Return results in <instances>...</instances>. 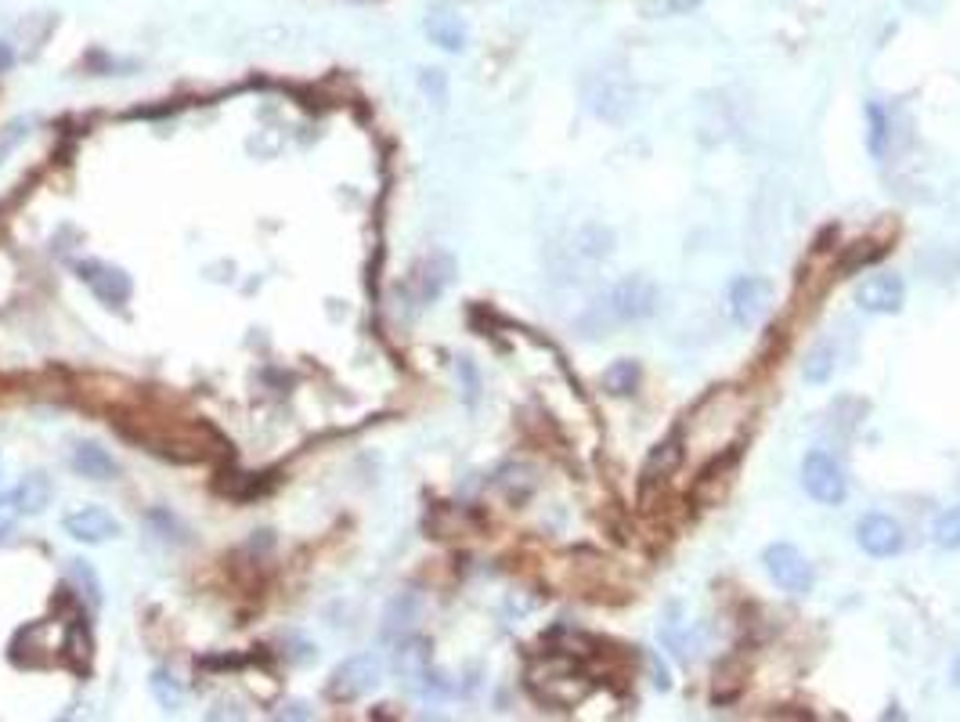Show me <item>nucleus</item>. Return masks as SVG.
<instances>
[{
	"label": "nucleus",
	"instance_id": "nucleus-1",
	"mask_svg": "<svg viewBox=\"0 0 960 722\" xmlns=\"http://www.w3.org/2000/svg\"><path fill=\"white\" fill-rule=\"evenodd\" d=\"M654 311H657V286L647 275H628L621 282H614V286L592 304V311L585 315L582 326L592 336H603L611 333V329L643 322V318H650Z\"/></svg>",
	"mask_w": 960,
	"mask_h": 722
},
{
	"label": "nucleus",
	"instance_id": "nucleus-2",
	"mask_svg": "<svg viewBox=\"0 0 960 722\" xmlns=\"http://www.w3.org/2000/svg\"><path fill=\"white\" fill-rule=\"evenodd\" d=\"M383 683V661L372 654H358L333 672L329 679V697L333 701H358V697L372 694L376 686Z\"/></svg>",
	"mask_w": 960,
	"mask_h": 722
},
{
	"label": "nucleus",
	"instance_id": "nucleus-3",
	"mask_svg": "<svg viewBox=\"0 0 960 722\" xmlns=\"http://www.w3.org/2000/svg\"><path fill=\"white\" fill-rule=\"evenodd\" d=\"M802 484L809 492V499H816L820 506H841L845 502V473L834 463L827 452H809L802 463Z\"/></svg>",
	"mask_w": 960,
	"mask_h": 722
},
{
	"label": "nucleus",
	"instance_id": "nucleus-4",
	"mask_svg": "<svg viewBox=\"0 0 960 722\" xmlns=\"http://www.w3.org/2000/svg\"><path fill=\"white\" fill-rule=\"evenodd\" d=\"M762 564L769 578L784 589V593H809L813 589V564L791 546V542H773L762 553Z\"/></svg>",
	"mask_w": 960,
	"mask_h": 722
},
{
	"label": "nucleus",
	"instance_id": "nucleus-5",
	"mask_svg": "<svg viewBox=\"0 0 960 722\" xmlns=\"http://www.w3.org/2000/svg\"><path fill=\"white\" fill-rule=\"evenodd\" d=\"M769 304H773V286L758 275H744L730 286V315L733 322L751 329L769 315Z\"/></svg>",
	"mask_w": 960,
	"mask_h": 722
},
{
	"label": "nucleus",
	"instance_id": "nucleus-6",
	"mask_svg": "<svg viewBox=\"0 0 960 722\" xmlns=\"http://www.w3.org/2000/svg\"><path fill=\"white\" fill-rule=\"evenodd\" d=\"M856 304L863 307V311H870V315H899V311H903V304H906L903 279L888 275V271L863 279L856 286Z\"/></svg>",
	"mask_w": 960,
	"mask_h": 722
},
{
	"label": "nucleus",
	"instance_id": "nucleus-7",
	"mask_svg": "<svg viewBox=\"0 0 960 722\" xmlns=\"http://www.w3.org/2000/svg\"><path fill=\"white\" fill-rule=\"evenodd\" d=\"M856 542L867 556L888 560V556H896L899 549H903V528H899L888 513H867L856 524Z\"/></svg>",
	"mask_w": 960,
	"mask_h": 722
},
{
	"label": "nucleus",
	"instance_id": "nucleus-8",
	"mask_svg": "<svg viewBox=\"0 0 960 722\" xmlns=\"http://www.w3.org/2000/svg\"><path fill=\"white\" fill-rule=\"evenodd\" d=\"M80 279L87 282V286L94 289V297L105 300V304H127L130 300V275L123 268H112V264H102V260H80L76 264Z\"/></svg>",
	"mask_w": 960,
	"mask_h": 722
},
{
	"label": "nucleus",
	"instance_id": "nucleus-9",
	"mask_svg": "<svg viewBox=\"0 0 960 722\" xmlns=\"http://www.w3.org/2000/svg\"><path fill=\"white\" fill-rule=\"evenodd\" d=\"M66 531L73 535L76 542H87V546H98V542H109L120 535V520H116L112 513H105L102 506H84V510L69 513L66 517Z\"/></svg>",
	"mask_w": 960,
	"mask_h": 722
},
{
	"label": "nucleus",
	"instance_id": "nucleus-10",
	"mask_svg": "<svg viewBox=\"0 0 960 722\" xmlns=\"http://www.w3.org/2000/svg\"><path fill=\"white\" fill-rule=\"evenodd\" d=\"M679 466H683V441H679V437H665V441L650 448V455H647L643 488H657V484H665Z\"/></svg>",
	"mask_w": 960,
	"mask_h": 722
},
{
	"label": "nucleus",
	"instance_id": "nucleus-11",
	"mask_svg": "<svg viewBox=\"0 0 960 722\" xmlns=\"http://www.w3.org/2000/svg\"><path fill=\"white\" fill-rule=\"evenodd\" d=\"M11 499H15L19 513H44L47 506H51V499H55V484H51L47 473H26V477L19 481V488H15Z\"/></svg>",
	"mask_w": 960,
	"mask_h": 722
},
{
	"label": "nucleus",
	"instance_id": "nucleus-12",
	"mask_svg": "<svg viewBox=\"0 0 960 722\" xmlns=\"http://www.w3.org/2000/svg\"><path fill=\"white\" fill-rule=\"evenodd\" d=\"M426 37L455 55L466 47V26H462V19L452 15V11H434V15L426 19Z\"/></svg>",
	"mask_w": 960,
	"mask_h": 722
},
{
	"label": "nucleus",
	"instance_id": "nucleus-13",
	"mask_svg": "<svg viewBox=\"0 0 960 722\" xmlns=\"http://www.w3.org/2000/svg\"><path fill=\"white\" fill-rule=\"evenodd\" d=\"M73 466H76V473H84V477H91V481H112L116 473H120V466H116V459L105 452V448H98V445H76V452H73Z\"/></svg>",
	"mask_w": 960,
	"mask_h": 722
},
{
	"label": "nucleus",
	"instance_id": "nucleus-14",
	"mask_svg": "<svg viewBox=\"0 0 960 722\" xmlns=\"http://www.w3.org/2000/svg\"><path fill=\"white\" fill-rule=\"evenodd\" d=\"M69 582L80 589V596H87V607L98 611L102 607V582L94 575V567L87 560H73L69 564Z\"/></svg>",
	"mask_w": 960,
	"mask_h": 722
},
{
	"label": "nucleus",
	"instance_id": "nucleus-15",
	"mask_svg": "<svg viewBox=\"0 0 960 722\" xmlns=\"http://www.w3.org/2000/svg\"><path fill=\"white\" fill-rule=\"evenodd\" d=\"M412 618H416V600L405 596V600H394L387 611V622H383V639H390L394 643L398 636H405L412 629Z\"/></svg>",
	"mask_w": 960,
	"mask_h": 722
},
{
	"label": "nucleus",
	"instance_id": "nucleus-16",
	"mask_svg": "<svg viewBox=\"0 0 960 722\" xmlns=\"http://www.w3.org/2000/svg\"><path fill=\"white\" fill-rule=\"evenodd\" d=\"M867 123H870V138H867L870 156L885 159L888 156V116L877 102H867Z\"/></svg>",
	"mask_w": 960,
	"mask_h": 722
},
{
	"label": "nucleus",
	"instance_id": "nucleus-17",
	"mask_svg": "<svg viewBox=\"0 0 960 722\" xmlns=\"http://www.w3.org/2000/svg\"><path fill=\"white\" fill-rule=\"evenodd\" d=\"M149 686H152V697H156V701L167 708V712H177V708L185 705V690L167 676V672H152Z\"/></svg>",
	"mask_w": 960,
	"mask_h": 722
},
{
	"label": "nucleus",
	"instance_id": "nucleus-18",
	"mask_svg": "<svg viewBox=\"0 0 960 722\" xmlns=\"http://www.w3.org/2000/svg\"><path fill=\"white\" fill-rule=\"evenodd\" d=\"M603 387L611 390V394H632V390L639 387V365L636 362H618L614 369L607 372V380H603Z\"/></svg>",
	"mask_w": 960,
	"mask_h": 722
},
{
	"label": "nucleus",
	"instance_id": "nucleus-19",
	"mask_svg": "<svg viewBox=\"0 0 960 722\" xmlns=\"http://www.w3.org/2000/svg\"><path fill=\"white\" fill-rule=\"evenodd\" d=\"M935 546L939 549H960V506L946 510L935 520Z\"/></svg>",
	"mask_w": 960,
	"mask_h": 722
},
{
	"label": "nucleus",
	"instance_id": "nucleus-20",
	"mask_svg": "<svg viewBox=\"0 0 960 722\" xmlns=\"http://www.w3.org/2000/svg\"><path fill=\"white\" fill-rule=\"evenodd\" d=\"M834 372V347L831 343H820L809 354V365H805V380L809 383H827V376Z\"/></svg>",
	"mask_w": 960,
	"mask_h": 722
},
{
	"label": "nucleus",
	"instance_id": "nucleus-21",
	"mask_svg": "<svg viewBox=\"0 0 960 722\" xmlns=\"http://www.w3.org/2000/svg\"><path fill=\"white\" fill-rule=\"evenodd\" d=\"M398 668L405 672V676H423L426 672V643L423 639H412V643L398 650Z\"/></svg>",
	"mask_w": 960,
	"mask_h": 722
},
{
	"label": "nucleus",
	"instance_id": "nucleus-22",
	"mask_svg": "<svg viewBox=\"0 0 960 722\" xmlns=\"http://www.w3.org/2000/svg\"><path fill=\"white\" fill-rule=\"evenodd\" d=\"M15 513H19L15 499H0V538H4L11 531V524H15Z\"/></svg>",
	"mask_w": 960,
	"mask_h": 722
},
{
	"label": "nucleus",
	"instance_id": "nucleus-23",
	"mask_svg": "<svg viewBox=\"0 0 960 722\" xmlns=\"http://www.w3.org/2000/svg\"><path fill=\"white\" fill-rule=\"evenodd\" d=\"M22 127H26V123H11V127H8V134H4V141H0V163H4V152H8L11 145H15V141H19V138H22Z\"/></svg>",
	"mask_w": 960,
	"mask_h": 722
},
{
	"label": "nucleus",
	"instance_id": "nucleus-24",
	"mask_svg": "<svg viewBox=\"0 0 960 722\" xmlns=\"http://www.w3.org/2000/svg\"><path fill=\"white\" fill-rule=\"evenodd\" d=\"M11 66H15V51L8 44H0V73H8Z\"/></svg>",
	"mask_w": 960,
	"mask_h": 722
}]
</instances>
